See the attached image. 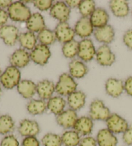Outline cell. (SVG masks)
Wrapping results in <instances>:
<instances>
[{
	"mask_svg": "<svg viewBox=\"0 0 132 146\" xmlns=\"http://www.w3.org/2000/svg\"><path fill=\"white\" fill-rule=\"evenodd\" d=\"M0 76H1V68H0Z\"/></svg>",
	"mask_w": 132,
	"mask_h": 146,
	"instance_id": "47",
	"label": "cell"
},
{
	"mask_svg": "<svg viewBox=\"0 0 132 146\" xmlns=\"http://www.w3.org/2000/svg\"><path fill=\"white\" fill-rule=\"evenodd\" d=\"M50 14L60 23H67L70 18V8L65 2L58 1L53 5L50 9Z\"/></svg>",
	"mask_w": 132,
	"mask_h": 146,
	"instance_id": "11",
	"label": "cell"
},
{
	"mask_svg": "<svg viewBox=\"0 0 132 146\" xmlns=\"http://www.w3.org/2000/svg\"><path fill=\"white\" fill-rule=\"evenodd\" d=\"M17 90L23 97L29 99L34 96L36 92V84L32 80H23L17 86Z\"/></svg>",
	"mask_w": 132,
	"mask_h": 146,
	"instance_id": "23",
	"label": "cell"
},
{
	"mask_svg": "<svg viewBox=\"0 0 132 146\" xmlns=\"http://www.w3.org/2000/svg\"><path fill=\"white\" fill-rule=\"evenodd\" d=\"M110 111L101 100L95 99L90 106L89 117L93 120L106 121L110 116Z\"/></svg>",
	"mask_w": 132,
	"mask_h": 146,
	"instance_id": "4",
	"label": "cell"
},
{
	"mask_svg": "<svg viewBox=\"0 0 132 146\" xmlns=\"http://www.w3.org/2000/svg\"><path fill=\"white\" fill-rule=\"evenodd\" d=\"M21 81V72L13 66H9L0 76V82L5 88L11 90Z\"/></svg>",
	"mask_w": 132,
	"mask_h": 146,
	"instance_id": "2",
	"label": "cell"
},
{
	"mask_svg": "<svg viewBox=\"0 0 132 146\" xmlns=\"http://www.w3.org/2000/svg\"><path fill=\"white\" fill-rule=\"evenodd\" d=\"M41 142L43 146H62L61 137L55 133H49L42 138Z\"/></svg>",
	"mask_w": 132,
	"mask_h": 146,
	"instance_id": "35",
	"label": "cell"
},
{
	"mask_svg": "<svg viewBox=\"0 0 132 146\" xmlns=\"http://www.w3.org/2000/svg\"><path fill=\"white\" fill-rule=\"evenodd\" d=\"M78 9L83 17H88L90 16L95 10V3L92 0H84L81 1Z\"/></svg>",
	"mask_w": 132,
	"mask_h": 146,
	"instance_id": "34",
	"label": "cell"
},
{
	"mask_svg": "<svg viewBox=\"0 0 132 146\" xmlns=\"http://www.w3.org/2000/svg\"><path fill=\"white\" fill-rule=\"evenodd\" d=\"M66 100L60 96L52 97L47 102V110L55 115H59L65 111Z\"/></svg>",
	"mask_w": 132,
	"mask_h": 146,
	"instance_id": "27",
	"label": "cell"
},
{
	"mask_svg": "<svg viewBox=\"0 0 132 146\" xmlns=\"http://www.w3.org/2000/svg\"><path fill=\"white\" fill-rule=\"evenodd\" d=\"M69 70L72 77L81 79L87 74L88 68L82 61L75 59L69 63Z\"/></svg>",
	"mask_w": 132,
	"mask_h": 146,
	"instance_id": "26",
	"label": "cell"
},
{
	"mask_svg": "<svg viewBox=\"0 0 132 146\" xmlns=\"http://www.w3.org/2000/svg\"><path fill=\"white\" fill-rule=\"evenodd\" d=\"M7 12L10 18L16 22H27L32 15L30 9L22 1L12 3L7 9Z\"/></svg>",
	"mask_w": 132,
	"mask_h": 146,
	"instance_id": "1",
	"label": "cell"
},
{
	"mask_svg": "<svg viewBox=\"0 0 132 146\" xmlns=\"http://www.w3.org/2000/svg\"><path fill=\"white\" fill-rule=\"evenodd\" d=\"M81 1H78V0H67L65 1V3L70 9H73L77 7H78Z\"/></svg>",
	"mask_w": 132,
	"mask_h": 146,
	"instance_id": "44",
	"label": "cell"
},
{
	"mask_svg": "<svg viewBox=\"0 0 132 146\" xmlns=\"http://www.w3.org/2000/svg\"><path fill=\"white\" fill-rule=\"evenodd\" d=\"M34 5L40 11H45L50 9L52 7V1L51 0H35L32 1Z\"/></svg>",
	"mask_w": 132,
	"mask_h": 146,
	"instance_id": "36",
	"label": "cell"
},
{
	"mask_svg": "<svg viewBox=\"0 0 132 146\" xmlns=\"http://www.w3.org/2000/svg\"><path fill=\"white\" fill-rule=\"evenodd\" d=\"M96 54V50L92 41L90 39H85L79 42L77 55L83 61H90Z\"/></svg>",
	"mask_w": 132,
	"mask_h": 146,
	"instance_id": "8",
	"label": "cell"
},
{
	"mask_svg": "<svg viewBox=\"0 0 132 146\" xmlns=\"http://www.w3.org/2000/svg\"><path fill=\"white\" fill-rule=\"evenodd\" d=\"M19 36V30L14 25H5L0 27V38L7 46H14L18 40Z\"/></svg>",
	"mask_w": 132,
	"mask_h": 146,
	"instance_id": "7",
	"label": "cell"
},
{
	"mask_svg": "<svg viewBox=\"0 0 132 146\" xmlns=\"http://www.w3.org/2000/svg\"><path fill=\"white\" fill-rule=\"evenodd\" d=\"M90 21L93 27L101 28L108 25L109 15L106 10L102 8L95 9L90 16Z\"/></svg>",
	"mask_w": 132,
	"mask_h": 146,
	"instance_id": "22",
	"label": "cell"
},
{
	"mask_svg": "<svg viewBox=\"0 0 132 146\" xmlns=\"http://www.w3.org/2000/svg\"><path fill=\"white\" fill-rule=\"evenodd\" d=\"M61 139L65 146H78L81 140L80 135L75 130L65 131L61 136Z\"/></svg>",
	"mask_w": 132,
	"mask_h": 146,
	"instance_id": "30",
	"label": "cell"
},
{
	"mask_svg": "<svg viewBox=\"0 0 132 146\" xmlns=\"http://www.w3.org/2000/svg\"><path fill=\"white\" fill-rule=\"evenodd\" d=\"M78 117L77 113L72 109L65 110L56 117L57 124L65 129H70V128L73 127Z\"/></svg>",
	"mask_w": 132,
	"mask_h": 146,
	"instance_id": "13",
	"label": "cell"
},
{
	"mask_svg": "<svg viewBox=\"0 0 132 146\" xmlns=\"http://www.w3.org/2000/svg\"><path fill=\"white\" fill-rule=\"evenodd\" d=\"M18 132L22 137H35L40 132V127L38 123L35 120L24 119L19 123Z\"/></svg>",
	"mask_w": 132,
	"mask_h": 146,
	"instance_id": "12",
	"label": "cell"
},
{
	"mask_svg": "<svg viewBox=\"0 0 132 146\" xmlns=\"http://www.w3.org/2000/svg\"><path fill=\"white\" fill-rule=\"evenodd\" d=\"M75 34L81 38H86L91 36L93 32V26L90 18L82 17L76 23L74 27Z\"/></svg>",
	"mask_w": 132,
	"mask_h": 146,
	"instance_id": "16",
	"label": "cell"
},
{
	"mask_svg": "<svg viewBox=\"0 0 132 146\" xmlns=\"http://www.w3.org/2000/svg\"><path fill=\"white\" fill-rule=\"evenodd\" d=\"M55 91L54 82L49 80H43L36 84V92L42 100H49Z\"/></svg>",
	"mask_w": 132,
	"mask_h": 146,
	"instance_id": "17",
	"label": "cell"
},
{
	"mask_svg": "<svg viewBox=\"0 0 132 146\" xmlns=\"http://www.w3.org/2000/svg\"><path fill=\"white\" fill-rule=\"evenodd\" d=\"M37 37L32 32H26L19 34L18 41L24 49L32 50L37 46Z\"/></svg>",
	"mask_w": 132,
	"mask_h": 146,
	"instance_id": "29",
	"label": "cell"
},
{
	"mask_svg": "<svg viewBox=\"0 0 132 146\" xmlns=\"http://www.w3.org/2000/svg\"><path fill=\"white\" fill-rule=\"evenodd\" d=\"M37 39L39 40L40 44L46 45L48 46L49 45L54 44L57 39L54 32L45 28V29L38 33Z\"/></svg>",
	"mask_w": 132,
	"mask_h": 146,
	"instance_id": "32",
	"label": "cell"
},
{
	"mask_svg": "<svg viewBox=\"0 0 132 146\" xmlns=\"http://www.w3.org/2000/svg\"><path fill=\"white\" fill-rule=\"evenodd\" d=\"M106 122L107 129L113 134L124 133L129 127L128 122L116 113L111 114Z\"/></svg>",
	"mask_w": 132,
	"mask_h": 146,
	"instance_id": "5",
	"label": "cell"
},
{
	"mask_svg": "<svg viewBox=\"0 0 132 146\" xmlns=\"http://www.w3.org/2000/svg\"><path fill=\"white\" fill-rule=\"evenodd\" d=\"M78 146H98L97 141L91 137H86L81 139Z\"/></svg>",
	"mask_w": 132,
	"mask_h": 146,
	"instance_id": "39",
	"label": "cell"
},
{
	"mask_svg": "<svg viewBox=\"0 0 132 146\" xmlns=\"http://www.w3.org/2000/svg\"><path fill=\"white\" fill-rule=\"evenodd\" d=\"M123 42L129 49L132 50V29L128 30L124 34Z\"/></svg>",
	"mask_w": 132,
	"mask_h": 146,
	"instance_id": "41",
	"label": "cell"
},
{
	"mask_svg": "<svg viewBox=\"0 0 132 146\" xmlns=\"http://www.w3.org/2000/svg\"><path fill=\"white\" fill-rule=\"evenodd\" d=\"M105 89L107 94L112 97L121 96L124 90V84L121 80L110 78L106 80Z\"/></svg>",
	"mask_w": 132,
	"mask_h": 146,
	"instance_id": "20",
	"label": "cell"
},
{
	"mask_svg": "<svg viewBox=\"0 0 132 146\" xmlns=\"http://www.w3.org/2000/svg\"><path fill=\"white\" fill-rule=\"evenodd\" d=\"M110 8L112 13L116 17H124L129 12L128 2L122 0H113L110 2Z\"/></svg>",
	"mask_w": 132,
	"mask_h": 146,
	"instance_id": "25",
	"label": "cell"
},
{
	"mask_svg": "<svg viewBox=\"0 0 132 146\" xmlns=\"http://www.w3.org/2000/svg\"><path fill=\"white\" fill-rule=\"evenodd\" d=\"M94 37L97 41L105 44L111 43L115 37V31L112 26L107 25L98 28L94 31Z\"/></svg>",
	"mask_w": 132,
	"mask_h": 146,
	"instance_id": "15",
	"label": "cell"
},
{
	"mask_svg": "<svg viewBox=\"0 0 132 146\" xmlns=\"http://www.w3.org/2000/svg\"><path fill=\"white\" fill-rule=\"evenodd\" d=\"M93 127V120L90 117L83 116L78 118L73 128L80 135L88 136L92 132Z\"/></svg>",
	"mask_w": 132,
	"mask_h": 146,
	"instance_id": "18",
	"label": "cell"
},
{
	"mask_svg": "<svg viewBox=\"0 0 132 146\" xmlns=\"http://www.w3.org/2000/svg\"><path fill=\"white\" fill-rule=\"evenodd\" d=\"M124 90L126 94L132 97V77H129L124 83Z\"/></svg>",
	"mask_w": 132,
	"mask_h": 146,
	"instance_id": "43",
	"label": "cell"
},
{
	"mask_svg": "<svg viewBox=\"0 0 132 146\" xmlns=\"http://www.w3.org/2000/svg\"><path fill=\"white\" fill-rule=\"evenodd\" d=\"M77 86V82L70 75L63 74L55 85V92L61 96H68L76 91Z\"/></svg>",
	"mask_w": 132,
	"mask_h": 146,
	"instance_id": "3",
	"label": "cell"
},
{
	"mask_svg": "<svg viewBox=\"0 0 132 146\" xmlns=\"http://www.w3.org/2000/svg\"><path fill=\"white\" fill-rule=\"evenodd\" d=\"M15 123L12 118L9 115L0 116V135H7L13 131Z\"/></svg>",
	"mask_w": 132,
	"mask_h": 146,
	"instance_id": "31",
	"label": "cell"
},
{
	"mask_svg": "<svg viewBox=\"0 0 132 146\" xmlns=\"http://www.w3.org/2000/svg\"><path fill=\"white\" fill-rule=\"evenodd\" d=\"M30 59L34 63L44 66L46 64L51 56V52L49 48L44 44H37L32 50L30 54Z\"/></svg>",
	"mask_w": 132,
	"mask_h": 146,
	"instance_id": "6",
	"label": "cell"
},
{
	"mask_svg": "<svg viewBox=\"0 0 132 146\" xmlns=\"http://www.w3.org/2000/svg\"><path fill=\"white\" fill-rule=\"evenodd\" d=\"M98 146H117L118 140L115 134L106 129H101L96 137Z\"/></svg>",
	"mask_w": 132,
	"mask_h": 146,
	"instance_id": "19",
	"label": "cell"
},
{
	"mask_svg": "<svg viewBox=\"0 0 132 146\" xmlns=\"http://www.w3.org/2000/svg\"><path fill=\"white\" fill-rule=\"evenodd\" d=\"M123 140L128 145H132V125L129 127L123 133Z\"/></svg>",
	"mask_w": 132,
	"mask_h": 146,
	"instance_id": "40",
	"label": "cell"
},
{
	"mask_svg": "<svg viewBox=\"0 0 132 146\" xmlns=\"http://www.w3.org/2000/svg\"><path fill=\"white\" fill-rule=\"evenodd\" d=\"M21 146H40V142L35 137H25L22 141Z\"/></svg>",
	"mask_w": 132,
	"mask_h": 146,
	"instance_id": "38",
	"label": "cell"
},
{
	"mask_svg": "<svg viewBox=\"0 0 132 146\" xmlns=\"http://www.w3.org/2000/svg\"><path fill=\"white\" fill-rule=\"evenodd\" d=\"M12 3L13 2L11 0H0V8L2 9L5 8L8 9Z\"/></svg>",
	"mask_w": 132,
	"mask_h": 146,
	"instance_id": "45",
	"label": "cell"
},
{
	"mask_svg": "<svg viewBox=\"0 0 132 146\" xmlns=\"http://www.w3.org/2000/svg\"><path fill=\"white\" fill-rule=\"evenodd\" d=\"M95 55L96 60L101 66H111L115 61V55L108 44H103L99 48Z\"/></svg>",
	"mask_w": 132,
	"mask_h": 146,
	"instance_id": "10",
	"label": "cell"
},
{
	"mask_svg": "<svg viewBox=\"0 0 132 146\" xmlns=\"http://www.w3.org/2000/svg\"><path fill=\"white\" fill-rule=\"evenodd\" d=\"M1 87H0V96H1Z\"/></svg>",
	"mask_w": 132,
	"mask_h": 146,
	"instance_id": "46",
	"label": "cell"
},
{
	"mask_svg": "<svg viewBox=\"0 0 132 146\" xmlns=\"http://www.w3.org/2000/svg\"><path fill=\"white\" fill-rule=\"evenodd\" d=\"M26 26L27 29L33 33L34 32L39 33L46 28L44 18L42 15L38 12L32 14L31 16L26 22Z\"/></svg>",
	"mask_w": 132,
	"mask_h": 146,
	"instance_id": "21",
	"label": "cell"
},
{
	"mask_svg": "<svg viewBox=\"0 0 132 146\" xmlns=\"http://www.w3.org/2000/svg\"><path fill=\"white\" fill-rule=\"evenodd\" d=\"M54 33L58 41L67 43L73 40L75 32L67 23H59L55 27Z\"/></svg>",
	"mask_w": 132,
	"mask_h": 146,
	"instance_id": "9",
	"label": "cell"
},
{
	"mask_svg": "<svg viewBox=\"0 0 132 146\" xmlns=\"http://www.w3.org/2000/svg\"><path fill=\"white\" fill-rule=\"evenodd\" d=\"M0 146H19V143L15 136L9 135L1 140Z\"/></svg>",
	"mask_w": 132,
	"mask_h": 146,
	"instance_id": "37",
	"label": "cell"
},
{
	"mask_svg": "<svg viewBox=\"0 0 132 146\" xmlns=\"http://www.w3.org/2000/svg\"><path fill=\"white\" fill-rule=\"evenodd\" d=\"M86 95L81 91H75L68 96L67 102L70 109L77 111L81 109L85 104Z\"/></svg>",
	"mask_w": 132,
	"mask_h": 146,
	"instance_id": "24",
	"label": "cell"
},
{
	"mask_svg": "<svg viewBox=\"0 0 132 146\" xmlns=\"http://www.w3.org/2000/svg\"><path fill=\"white\" fill-rule=\"evenodd\" d=\"M30 61V54L27 50L23 48L16 50L10 57V63L11 66L17 68H22L27 66Z\"/></svg>",
	"mask_w": 132,
	"mask_h": 146,
	"instance_id": "14",
	"label": "cell"
},
{
	"mask_svg": "<svg viewBox=\"0 0 132 146\" xmlns=\"http://www.w3.org/2000/svg\"><path fill=\"white\" fill-rule=\"evenodd\" d=\"M79 42L72 40L63 44L62 47L63 54L65 57L72 59L78 54Z\"/></svg>",
	"mask_w": 132,
	"mask_h": 146,
	"instance_id": "33",
	"label": "cell"
},
{
	"mask_svg": "<svg viewBox=\"0 0 132 146\" xmlns=\"http://www.w3.org/2000/svg\"><path fill=\"white\" fill-rule=\"evenodd\" d=\"M27 110L32 115H42L47 110V103L42 99H33L27 104Z\"/></svg>",
	"mask_w": 132,
	"mask_h": 146,
	"instance_id": "28",
	"label": "cell"
},
{
	"mask_svg": "<svg viewBox=\"0 0 132 146\" xmlns=\"http://www.w3.org/2000/svg\"><path fill=\"white\" fill-rule=\"evenodd\" d=\"M8 12L5 11L4 9L0 8V27L4 26L8 21L9 19Z\"/></svg>",
	"mask_w": 132,
	"mask_h": 146,
	"instance_id": "42",
	"label": "cell"
}]
</instances>
